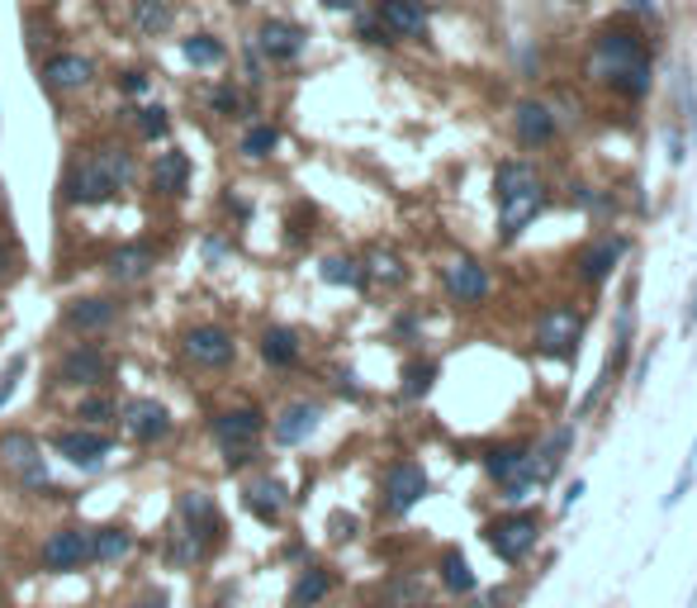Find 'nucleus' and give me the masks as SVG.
Returning <instances> with one entry per match:
<instances>
[{
    "mask_svg": "<svg viewBox=\"0 0 697 608\" xmlns=\"http://www.w3.org/2000/svg\"><path fill=\"white\" fill-rule=\"evenodd\" d=\"M128 181H134V152L120 144H104V148H90L86 158L72 162L62 190H67L72 204H104V200L120 196Z\"/></svg>",
    "mask_w": 697,
    "mask_h": 608,
    "instance_id": "nucleus-1",
    "label": "nucleus"
},
{
    "mask_svg": "<svg viewBox=\"0 0 697 608\" xmlns=\"http://www.w3.org/2000/svg\"><path fill=\"white\" fill-rule=\"evenodd\" d=\"M214 437H219V447H223V461H228V466H242L247 457H252L257 437H261V413H257L252 405L219 413V419H214Z\"/></svg>",
    "mask_w": 697,
    "mask_h": 608,
    "instance_id": "nucleus-2",
    "label": "nucleus"
},
{
    "mask_svg": "<svg viewBox=\"0 0 697 608\" xmlns=\"http://www.w3.org/2000/svg\"><path fill=\"white\" fill-rule=\"evenodd\" d=\"M0 466H5L15 481L24 485H48V471H43V451L29 433H5L0 437Z\"/></svg>",
    "mask_w": 697,
    "mask_h": 608,
    "instance_id": "nucleus-3",
    "label": "nucleus"
},
{
    "mask_svg": "<svg viewBox=\"0 0 697 608\" xmlns=\"http://www.w3.org/2000/svg\"><path fill=\"white\" fill-rule=\"evenodd\" d=\"M114 371V361L100 352V347H72L67 357L58 361V385H104Z\"/></svg>",
    "mask_w": 697,
    "mask_h": 608,
    "instance_id": "nucleus-4",
    "label": "nucleus"
},
{
    "mask_svg": "<svg viewBox=\"0 0 697 608\" xmlns=\"http://www.w3.org/2000/svg\"><path fill=\"white\" fill-rule=\"evenodd\" d=\"M233 352H238V343H233V333L219 328V323H200V328L186 333V357L195 367H228Z\"/></svg>",
    "mask_w": 697,
    "mask_h": 608,
    "instance_id": "nucleus-5",
    "label": "nucleus"
},
{
    "mask_svg": "<svg viewBox=\"0 0 697 608\" xmlns=\"http://www.w3.org/2000/svg\"><path fill=\"white\" fill-rule=\"evenodd\" d=\"M484 537H489V547L512 566V561H522V556L536 547V519H527V513H512V519L489 523V533H484Z\"/></svg>",
    "mask_w": 697,
    "mask_h": 608,
    "instance_id": "nucleus-6",
    "label": "nucleus"
},
{
    "mask_svg": "<svg viewBox=\"0 0 697 608\" xmlns=\"http://www.w3.org/2000/svg\"><path fill=\"white\" fill-rule=\"evenodd\" d=\"M636 62H646V48H640V38L636 34H622V29H608L598 38V48H594V67L608 76L617 72H626V67H636Z\"/></svg>",
    "mask_w": 697,
    "mask_h": 608,
    "instance_id": "nucleus-7",
    "label": "nucleus"
},
{
    "mask_svg": "<svg viewBox=\"0 0 697 608\" xmlns=\"http://www.w3.org/2000/svg\"><path fill=\"white\" fill-rule=\"evenodd\" d=\"M542 204H546V186H542L536 176L522 181L518 190H508V196H503V224H498V228H503V238H518V233L536 219V210H542Z\"/></svg>",
    "mask_w": 697,
    "mask_h": 608,
    "instance_id": "nucleus-8",
    "label": "nucleus"
},
{
    "mask_svg": "<svg viewBox=\"0 0 697 608\" xmlns=\"http://www.w3.org/2000/svg\"><path fill=\"white\" fill-rule=\"evenodd\" d=\"M427 495V471L418 461H399V466H389V475H385V504L394 513H403V509H413L418 499Z\"/></svg>",
    "mask_w": 697,
    "mask_h": 608,
    "instance_id": "nucleus-9",
    "label": "nucleus"
},
{
    "mask_svg": "<svg viewBox=\"0 0 697 608\" xmlns=\"http://www.w3.org/2000/svg\"><path fill=\"white\" fill-rule=\"evenodd\" d=\"M578 328H584V323H578L574 309L556 305L550 314H542V323H536V347H542V352H564L570 357L574 343H578Z\"/></svg>",
    "mask_w": 697,
    "mask_h": 608,
    "instance_id": "nucleus-10",
    "label": "nucleus"
},
{
    "mask_svg": "<svg viewBox=\"0 0 697 608\" xmlns=\"http://www.w3.org/2000/svg\"><path fill=\"white\" fill-rule=\"evenodd\" d=\"M124 429H128V437H138V443H162L171 433V413H166V405H157V399H128Z\"/></svg>",
    "mask_w": 697,
    "mask_h": 608,
    "instance_id": "nucleus-11",
    "label": "nucleus"
},
{
    "mask_svg": "<svg viewBox=\"0 0 697 608\" xmlns=\"http://www.w3.org/2000/svg\"><path fill=\"white\" fill-rule=\"evenodd\" d=\"M82 561H90V533L82 528H62L43 542V566L48 571H76Z\"/></svg>",
    "mask_w": 697,
    "mask_h": 608,
    "instance_id": "nucleus-12",
    "label": "nucleus"
},
{
    "mask_svg": "<svg viewBox=\"0 0 697 608\" xmlns=\"http://www.w3.org/2000/svg\"><path fill=\"white\" fill-rule=\"evenodd\" d=\"M257 48L271 62H295L299 53H304V29H299V24H289V20H266L257 29Z\"/></svg>",
    "mask_w": 697,
    "mask_h": 608,
    "instance_id": "nucleus-13",
    "label": "nucleus"
},
{
    "mask_svg": "<svg viewBox=\"0 0 697 608\" xmlns=\"http://www.w3.org/2000/svg\"><path fill=\"white\" fill-rule=\"evenodd\" d=\"M379 24L389 38H418L427 34V5L423 0H379Z\"/></svg>",
    "mask_w": 697,
    "mask_h": 608,
    "instance_id": "nucleus-14",
    "label": "nucleus"
},
{
    "mask_svg": "<svg viewBox=\"0 0 697 608\" xmlns=\"http://www.w3.org/2000/svg\"><path fill=\"white\" fill-rule=\"evenodd\" d=\"M186 186H190V158H186V152H181V148L157 152V162H152V190H157V196L181 200V196H186Z\"/></svg>",
    "mask_w": 697,
    "mask_h": 608,
    "instance_id": "nucleus-15",
    "label": "nucleus"
},
{
    "mask_svg": "<svg viewBox=\"0 0 697 608\" xmlns=\"http://www.w3.org/2000/svg\"><path fill=\"white\" fill-rule=\"evenodd\" d=\"M446 290H451V300H460V305H480L484 295H489V271L480 262H470V257H460V262L446 266Z\"/></svg>",
    "mask_w": 697,
    "mask_h": 608,
    "instance_id": "nucleus-16",
    "label": "nucleus"
},
{
    "mask_svg": "<svg viewBox=\"0 0 697 608\" xmlns=\"http://www.w3.org/2000/svg\"><path fill=\"white\" fill-rule=\"evenodd\" d=\"M181 523H186V537H214L219 533V513H214V499L204 489H186L181 495ZM200 551V547H195Z\"/></svg>",
    "mask_w": 697,
    "mask_h": 608,
    "instance_id": "nucleus-17",
    "label": "nucleus"
},
{
    "mask_svg": "<svg viewBox=\"0 0 697 608\" xmlns=\"http://www.w3.org/2000/svg\"><path fill=\"white\" fill-rule=\"evenodd\" d=\"M90 76H96V67H90V58H82V53H58L43 62V82L52 90H82Z\"/></svg>",
    "mask_w": 697,
    "mask_h": 608,
    "instance_id": "nucleus-18",
    "label": "nucleus"
},
{
    "mask_svg": "<svg viewBox=\"0 0 697 608\" xmlns=\"http://www.w3.org/2000/svg\"><path fill=\"white\" fill-rule=\"evenodd\" d=\"M512 124H518L522 144H550V138H556V114H550L542 100H522V106L512 110Z\"/></svg>",
    "mask_w": 697,
    "mask_h": 608,
    "instance_id": "nucleus-19",
    "label": "nucleus"
},
{
    "mask_svg": "<svg viewBox=\"0 0 697 608\" xmlns=\"http://www.w3.org/2000/svg\"><path fill=\"white\" fill-rule=\"evenodd\" d=\"M319 419H323V409L319 405H289L281 419H275V443L281 447H295V443H304V437L319 429Z\"/></svg>",
    "mask_w": 697,
    "mask_h": 608,
    "instance_id": "nucleus-20",
    "label": "nucleus"
},
{
    "mask_svg": "<svg viewBox=\"0 0 697 608\" xmlns=\"http://www.w3.org/2000/svg\"><path fill=\"white\" fill-rule=\"evenodd\" d=\"M157 266V252L148 243H124V248L110 252V276L114 281H142Z\"/></svg>",
    "mask_w": 697,
    "mask_h": 608,
    "instance_id": "nucleus-21",
    "label": "nucleus"
},
{
    "mask_svg": "<svg viewBox=\"0 0 697 608\" xmlns=\"http://www.w3.org/2000/svg\"><path fill=\"white\" fill-rule=\"evenodd\" d=\"M114 314H120V305L96 295V300H72L62 319H67V328H76V333H96V328H104V323H114Z\"/></svg>",
    "mask_w": 697,
    "mask_h": 608,
    "instance_id": "nucleus-22",
    "label": "nucleus"
},
{
    "mask_svg": "<svg viewBox=\"0 0 697 608\" xmlns=\"http://www.w3.org/2000/svg\"><path fill=\"white\" fill-rule=\"evenodd\" d=\"M52 447H58L72 466H100V457L110 451V437H100V433H58V443Z\"/></svg>",
    "mask_w": 697,
    "mask_h": 608,
    "instance_id": "nucleus-23",
    "label": "nucleus"
},
{
    "mask_svg": "<svg viewBox=\"0 0 697 608\" xmlns=\"http://www.w3.org/2000/svg\"><path fill=\"white\" fill-rule=\"evenodd\" d=\"M128 15H134V29L142 38H157V34L171 29L176 10H171V0H128Z\"/></svg>",
    "mask_w": 697,
    "mask_h": 608,
    "instance_id": "nucleus-24",
    "label": "nucleus"
},
{
    "mask_svg": "<svg viewBox=\"0 0 697 608\" xmlns=\"http://www.w3.org/2000/svg\"><path fill=\"white\" fill-rule=\"evenodd\" d=\"M622 252H626V243H622V238L598 243V248H588L584 257H578V276L594 281V286H602V281H608V271H612V262H617Z\"/></svg>",
    "mask_w": 697,
    "mask_h": 608,
    "instance_id": "nucleus-25",
    "label": "nucleus"
},
{
    "mask_svg": "<svg viewBox=\"0 0 697 608\" xmlns=\"http://www.w3.org/2000/svg\"><path fill=\"white\" fill-rule=\"evenodd\" d=\"M285 489L281 485H275V481H257V485H247V509H252L257 513V519L261 523H275V519H281V509H285Z\"/></svg>",
    "mask_w": 697,
    "mask_h": 608,
    "instance_id": "nucleus-26",
    "label": "nucleus"
},
{
    "mask_svg": "<svg viewBox=\"0 0 697 608\" xmlns=\"http://www.w3.org/2000/svg\"><path fill=\"white\" fill-rule=\"evenodd\" d=\"M128 551H134V537L124 528H96L90 533V561H120Z\"/></svg>",
    "mask_w": 697,
    "mask_h": 608,
    "instance_id": "nucleus-27",
    "label": "nucleus"
},
{
    "mask_svg": "<svg viewBox=\"0 0 697 608\" xmlns=\"http://www.w3.org/2000/svg\"><path fill=\"white\" fill-rule=\"evenodd\" d=\"M261 357H266L271 367H295L299 361V338L289 328H266V338H261Z\"/></svg>",
    "mask_w": 697,
    "mask_h": 608,
    "instance_id": "nucleus-28",
    "label": "nucleus"
},
{
    "mask_svg": "<svg viewBox=\"0 0 697 608\" xmlns=\"http://www.w3.org/2000/svg\"><path fill=\"white\" fill-rule=\"evenodd\" d=\"M327 590H333V575L313 566V571H304V575L295 580V590H289V608H313Z\"/></svg>",
    "mask_w": 697,
    "mask_h": 608,
    "instance_id": "nucleus-29",
    "label": "nucleus"
},
{
    "mask_svg": "<svg viewBox=\"0 0 697 608\" xmlns=\"http://www.w3.org/2000/svg\"><path fill=\"white\" fill-rule=\"evenodd\" d=\"M522 466H527V451L522 447H489L484 451V471H489L494 481H512Z\"/></svg>",
    "mask_w": 697,
    "mask_h": 608,
    "instance_id": "nucleus-30",
    "label": "nucleus"
},
{
    "mask_svg": "<svg viewBox=\"0 0 697 608\" xmlns=\"http://www.w3.org/2000/svg\"><path fill=\"white\" fill-rule=\"evenodd\" d=\"M441 580H446V590H451V594H470V590H475V575H470L465 556H460L456 547L441 556Z\"/></svg>",
    "mask_w": 697,
    "mask_h": 608,
    "instance_id": "nucleus-31",
    "label": "nucleus"
},
{
    "mask_svg": "<svg viewBox=\"0 0 697 608\" xmlns=\"http://www.w3.org/2000/svg\"><path fill=\"white\" fill-rule=\"evenodd\" d=\"M186 62H195V67H214V62H223V44L214 34H195V38H186Z\"/></svg>",
    "mask_w": 697,
    "mask_h": 608,
    "instance_id": "nucleus-32",
    "label": "nucleus"
},
{
    "mask_svg": "<svg viewBox=\"0 0 697 608\" xmlns=\"http://www.w3.org/2000/svg\"><path fill=\"white\" fill-rule=\"evenodd\" d=\"M275 144H281V128H275V124H257V128H247V134H242V152H247V158H271Z\"/></svg>",
    "mask_w": 697,
    "mask_h": 608,
    "instance_id": "nucleus-33",
    "label": "nucleus"
},
{
    "mask_svg": "<svg viewBox=\"0 0 697 608\" xmlns=\"http://www.w3.org/2000/svg\"><path fill=\"white\" fill-rule=\"evenodd\" d=\"M432 381H437V361H413V367L403 371V395L423 399L432 390Z\"/></svg>",
    "mask_w": 697,
    "mask_h": 608,
    "instance_id": "nucleus-34",
    "label": "nucleus"
},
{
    "mask_svg": "<svg viewBox=\"0 0 697 608\" xmlns=\"http://www.w3.org/2000/svg\"><path fill=\"white\" fill-rule=\"evenodd\" d=\"M612 86L622 90V96H646V90H650V62H636V67L617 72Z\"/></svg>",
    "mask_w": 697,
    "mask_h": 608,
    "instance_id": "nucleus-35",
    "label": "nucleus"
},
{
    "mask_svg": "<svg viewBox=\"0 0 697 608\" xmlns=\"http://www.w3.org/2000/svg\"><path fill=\"white\" fill-rule=\"evenodd\" d=\"M323 281H333V286H361V266L347 262V257H327V262H323Z\"/></svg>",
    "mask_w": 697,
    "mask_h": 608,
    "instance_id": "nucleus-36",
    "label": "nucleus"
},
{
    "mask_svg": "<svg viewBox=\"0 0 697 608\" xmlns=\"http://www.w3.org/2000/svg\"><path fill=\"white\" fill-rule=\"evenodd\" d=\"M166 128H171V114L162 106H142L138 110V134L142 138H166Z\"/></svg>",
    "mask_w": 697,
    "mask_h": 608,
    "instance_id": "nucleus-37",
    "label": "nucleus"
},
{
    "mask_svg": "<svg viewBox=\"0 0 697 608\" xmlns=\"http://www.w3.org/2000/svg\"><path fill=\"white\" fill-rule=\"evenodd\" d=\"M532 176H536V172H532L527 162H503V166H498V200H503L508 190H518L522 181H532Z\"/></svg>",
    "mask_w": 697,
    "mask_h": 608,
    "instance_id": "nucleus-38",
    "label": "nucleus"
},
{
    "mask_svg": "<svg viewBox=\"0 0 697 608\" xmlns=\"http://www.w3.org/2000/svg\"><path fill=\"white\" fill-rule=\"evenodd\" d=\"M371 271L379 281H403V266H399V257L394 252H371Z\"/></svg>",
    "mask_w": 697,
    "mask_h": 608,
    "instance_id": "nucleus-39",
    "label": "nucleus"
},
{
    "mask_svg": "<svg viewBox=\"0 0 697 608\" xmlns=\"http://www.w3.org/2000/svg\"><path fill=\"white\" fill-rule=\"evenodd\" d=\"M209 106H214V114H238L242 110V96L233 86H219L214 96H209Z\"/></svg>",
    "mask_w": 697,
    "mask_h": 608,
    "instance_id": "nucleus-40",
    "label": "nucleus"
},
{
    "mask_svg": "<svg viewBox=\"0 0 697 608\" xmlns=\"http://www.w3.org/2000/svg\"><path fill=\"white\" fill-rule=\"evenodd\" d=\"M76 419H114V405L104 395H96V399H82V409H76Z\"/></svg>",
    "mask_w": 697,
    "mask_h": 608,
    "instance_id": "nucleus-41",
    "label": "nucleus"
},
{
    "mask_svg": "<svg viewBox=\"0 0 697 608\" xmlns=\"http://www.w3.org/2000/svg\"><path fill=\"white\" fill-rule=\"evenodd\" d=\"M361 38H371V44H394V38L385 34V24H379V20H361Z\"/></svg>",
    "mask_w": 697,
    "mask_h": 608,
    "instance_id": "nucleus-42",
    "label": "nucleus"
},
{
    "mask_svg": "<svg viewBox=\"0 0 697 608\" xmlns=\"http://www.w3.org/2000/svg\"><path fill=\"white\" fill-rule=\"evenodd\" d=\"M142 86H148V76H142V72H128V76H124V90H134V96H138Z\"/></svg>",
    "mask_w": 697,
    "mask_h": 608,
    "instance_id": "nucleus-43",
    "label": "nucleus"
},
{
    "mask_svg": "<svg viewBox=\"0 0 697 608\" xmlns=\"http://www.w3.org/2000/svg\"><path fill=\"white\" fill-rule=\"evenodd\" d=\"M15 371H20V367H15ZM15 371H10V376H0V405H5L10 390H15Z\"/></svg>",
    "mask_w": 697,
    "mask_h": 608,
    "instance_id": "nucleus-44",
    "label": "nucleus"
},
{
    "mask_svg": "<svg viewBox=\"0 0 697 608\" xmlns=\"http://www.w3.org/2000/svg\"><path fill=\"white\" fill-rule=\"evenodd\" d=\"M5 276H10V248L0 243V281H5Z\"/></svg>",
    "mask_w": 697,
    "mask_h": 608,
    "instance_id": "nucleus-45",
    "label": "nucleus"
},
{
    "mask_svg": "<svg viewBox=\"0 0 697 608\" xmlns=\"http://www.w3.org/2000/svg\"><path fill=\"white\" fill-rule=\"evenodd\" d=\"M323 5H327V10H351L357 0H323Z\"/></svg>",
    "mask_w": 697,
    "mask_h": 608,
    "instance_id": "nucleus-46",
    "label": "nucleus"
}]
</instances>
